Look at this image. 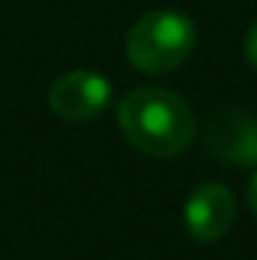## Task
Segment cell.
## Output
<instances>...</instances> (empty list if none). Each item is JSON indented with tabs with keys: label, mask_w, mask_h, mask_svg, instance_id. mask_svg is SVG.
Listing matches in <instances>:
<instances>
[{
	"label": "cell",
	"mask_w": 257,
	"mask_h": 260,
	"mask_svg": "<svg viewBox=\"0 0 257 260\" xmlns=\"http://www.w3.org/2000/svg\"><path fill=\"white\" fill-rule=\"evenodd\" d=\"M118 127L133 148L151 157H176L188 151L197 118L185 97L167 88H136L118 103Z\"/></svg>",
	"instance_id": "1"
},
{
	"label": "cell",
	"mask_w": 257,
	"mask_h": 260,
	"mask_svg": "<svg viewBox=\"0 0 257 260\" xmlns=\"http://www.w3.org/2000/svg\"><path fill=\"white\" fill-rule=\"evenodd\" d=\"M194 46H197V27L185 12L154 9V12H145L130 27L124 52L139 73L160 76L185 64L191 58Z\"/></svg>",
	"instance_id": "2"
},
{
	"label": "cell",
	"mask_w": 257,
	"mask_h": 260,
	"mask_svg": "<svg viewBox=\"0 0 257 260\" xmlns=\"http://www.w3.org/2000/svg\"><path fill=\"white\" fill-rule=\"evenodd\" d=\"M109 100H112L109 79L91 70L64 73L49 88V106L64 121H91L109 106Z\"/></svg>",
	"instance_id": "3"
},
{
	"label": "cell",
	"mask_w": 257,
	"mask_h": 260,
	"mask_svg": "<svg viewBox=\"0 0 257 260\" xmlns=\"http://www.w3.org/2000/svg\"><path fill=\"white\" fill-rule=\"evenodd\" d=\"M236 215V200L233 191L221 182H206L194 188L185 203V227L197 242H218Z\"/></svg>",
	"instance_id": "4"
},
{
	"label": "cell",
	"mask_w": 257,
	"mask_h": 260,
	"mask_svg": "<svg viewBox=\"0 0 257 260\" xmlns=\"http://www.w3.org/2000/svg\"><path fill=\"white\" fill-rule=\"evenodd\" d=\"M206 148L230 167H257V121L239 109L218 112L206 130Z\"/></svg>",
	"instance_id": "5"
},
{
	"label": "cell",
	"mask_w": 257,
	"mask_h": 260,
	"mask_svg": "<svg viewBox=\"0 0 257 260\" xmlns=\"http://www.w3.org/2000/svg\"><path fill=\"white\" fill-rule=\"evenodd\" d=\"M245 61L257 70V21L248 27V34H245Z\"/></svg>",
	"instance_id": "6"
},
{
	"label": "cell",
	"mask_w": 257,
	"mask_h": 260,
	"mask_svg": "<svg viewBox=\"0 0 257 260\" xmlns=\"http://www.w3.org/2000/svg\"><path fill=\"white\" fill-rule=\"evenodd\" d=\"M245 200H248V209L257 215V170L251 173V182H248V191H245Z\"/></svg>",
	"instance_id": "7"
}]
</instances>
